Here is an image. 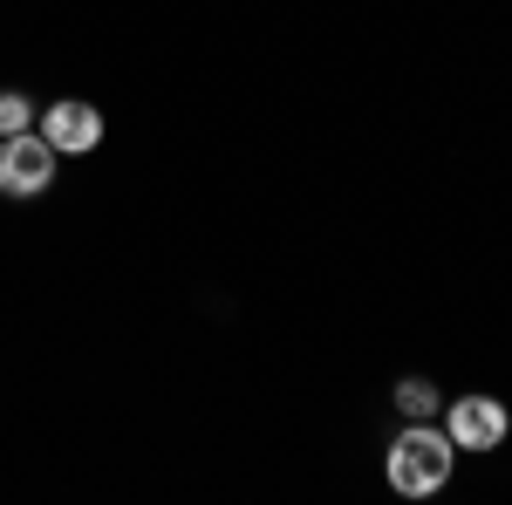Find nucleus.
<instances>
[{
  "label": "nucleus",
  "instance_id": "4",
  "mask_svg": "<svg viewBox=\"0 0 512 505\" xmlns=\"http://www.w3.org/2000/svg\"><path fill=\"white\" fill-rule=\"evenodd\" d=\"M41 137L55 144V157H89L96 144H103V110L82 103V96H62V103H48Z\"/></svg>",
  "mask_w": 512,
  "mask_h": 505
},
{
  "label": "nucleus",
  "instance_id": "6",
  "mask_svg": "<svg viewBox=\"0 0 512 505\" xmlns=\"http://www.w3.org/2000/svg\"><path fill=\"white\" fill-rule=\"evenodd\" d=\"M14 130H35V103L21 89H0V137H14Z\"/></svg>",
  "mask_w": 512,
  "mask_h": 505
},
{
  "label": "nucleus",
  "instance_id": "2",
  "mask_svg": "<svg viewBox=\"0 0 512 505\" xmlns=\"http://www.w3.org/2000/svg\"><path fill=\"white\" fill-rule=\"evenodd\" d=\"M55 185V144L41 130H14L0 137V192L7 198H41Z\"/></svg>",
  "mask_w": 512,
  "mask_h": 505
},
{
  "label": "nucleus",
  "instance_id": "1",
  "mask_svg": "<svg viewBox=\"0 0 512 505\" xmlns=\"http://www.w3.org/2000/svg\"><path fill=\"white\" fill-rule=\"evenodd\" d=\"M451 471H458V444H451L437 424H410L390 444V458H383V478H390V492H403V499H431V492H444Z\"/></svg>",
  "mask_w": 512,
  "mask_h": 505
},
{
  "label": "nucleus",
  "instance_id": "5",
  "mask_svg": "<svg viewBox=\"0 0 512 505\" xmlns=\"http://www.w3.org/2000/svg\"><path fill=\"white\" fill-rule=\"evenodd\" d=\"M396 410H403L410 424H437V417H444V396H437V383H424V376H403V383H396Z\"/></svg>",
  "mask_w": 512,
  "mask_h": 505
},
{
  "label": "nucleus",
  "instance_id": "3",
  "mask_svg": "<svg viewBox=\"0 0 512 505\" xmlns=\"http://www.w3.org/2000/svg\"><path fill=\"white\" fill-rule=\"evenodd\" d=\"M506 430H512V417H506V403L499 396H458V403H444V437L458 444V451H499L506 444Z\"/></svg>",
  "mask_w": 512,
  "mask_h": 505
}]
</instances>
